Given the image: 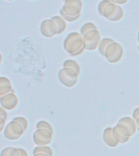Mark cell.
I'll return each mask as SVG.
<instances>
[{
    "instance_id": "15",
    "label": "cell",
    "mask_w": 139,
    "mask_h": 156,
    "mask_svg": "<svg viewBox=\"0 0 139 156\" xmlns=\"http://www.w3.org/2000/svg\"><path fill=\"white\" fill-rule=\"evenodd\" d=\"M113 42H115L114 40L112 38H109V37H104L103 39H102L101 41H100L99 46H98V51H99L100 54L104 56L107 46H109L110 44L113 43Z\"/></svg>"
},
{
    "instance_id": "35",
    "label": "cell",
    "mask_w": 139,
    "mask_h": 156,
    "mask_svg": "<svg viewBox=\"0 0 139 156\" xmlns=\"http://www.w3.org/2000/svg\"><path fill=\"white\" fill-rule=\"evenodd\" d=\"M137 49H138V51H139V45H138V47H137Z\"/></svg>"
},
{
    "instance_id": "1",
    "label": "cell",
    "mask_w": 139,
    "mask_h": 156,
    "mask_svg": "<svg viewBox=\"0 0 139 156\" xmlns=\"http://www.w3.org/2000/svg\"><path fill=\"white\" fill-rule=\"evenodd\" d=\"M63 49L69 55L77 53L84 49V40L81 34L73 32L66 37L63 43Z\"/></svg>"
},
{
    "instance_id": "34",
    "label": "cell",
    "mask_w": 139,
    "mask_h": 156,
    "mask_svg": "<svg viewBox=\"0 0 139 156\" xmlns=\"http://www.w3.org/2000/svg\"><path fill=\"white\" fill-rule=\"evenodd\" d=\"M137 40H138L139 41V32H138V34H137Z\"/></svg>"
},
{
    "instance_id": "32",
    "label": "cell",
    "mask_w": 139,
    "mask_h": 156,
    "mask_svg": "<svg viewBox=\"0 0 139 156\" xmlns=\"http://www.w3.org/2000/svg\"><path fill=\"white\" fill-rule=\"evenodd\" d=\"M136 124H137V131L139 132V118L136 119Z\"/></svg>"
},
{
    "instance_id": "28",
    "label": "cell",
    "mask_w": 139,
    "mask_h": 156,
    "mask_svg": "<svg viewBox=\"0 0 139 156\" xmlns=\"http://www.w3.org/2000/svg\"><path fill=\"white\" fill-rule=\"evenodd\" d=\"M10 156H20L19 149L12 147V151H11V153H10Z\"/></svg>"
},
{
    "instance_id": "31",
    "label": "cell",
    "mask_w": 139,
    "mask_h": 156,
    "mask_svg": "<svg viewBox=\"0 0 139 156\" xmlns=\"http://www.w3.org/2000/svg\"><path fill=\"white\" fill-rule=\"evenodd\" d=\"M18 149H19V151H20V156H28V154H27L25 150H24V149H22V148H18Z\"/></svg>"
},
{
    "instance_id": "27",
    "label": "cell",
    "mask_w": 139,
    "mask_h": 156,
    "mask_svg": "<svg viewBox=\"0 0 139 156\" xmlns=\"http://www.w3.org/2000/svg\"><path fill=\"white\" fill-rule=\"evenodd\" d=\"M0 117H2L5 120H7V113L6 112V110L4 108H2V107H0Z\"/></svg>"
},
{
    "instance_id": "2",
    "label": "cell",
    "mask_w": 139,
    "mask_h": 156,
    "mask_svg": "<svg viewBox=\"0 0 139 156\" xmlns=\"http://www.w3.org/2000/svg\"><path fill=\"white\" fill-rule=\"evenodd\" d=\"M78 75L72 68H63L59 72L58 78L64 86L72 88L77 83Z\"/></svg>"
},
{
    "instance_id": "16",
    "label": "cell",
    "mask_w": 139,
    "mask_h": 156,
    "mask_svg": "<svg viewBox=\"0 0 139 156\" xmlns=\"http://www.w3.org/2000/svg\"><path fill=\"white\" fill-rule=\"evenodd\" d=\"M112 134H113V136H114V138L116 139V141L117 142H119V144L126 143V142L129 141V139H130V137H127V136L122 135V134L118 131V129H116V126L113 128Z\"/></svg>"
},
{
    "instance_id": "29",
    "label": "cell",
    "mask_w": 139,
    "mask_h": 156,
    "mask_svg": "<svg viewBox=\"0 0 139 156\" xmlns=\"http://www.w3.org/2000/svg\"><path fill=\"white\" fill-rule=\"evenodd\" d=\"M112 3H114L116 5H121V4H124V3H126L127 0H110Z\"/></svg>"
},
{
    "instance_id": "4",
    "label": "cell",
    "mask_w": 139,
    "mask_h": 156,
    "mask_svg": "<svg viewBox=\"0 0 139 156\" xmlns=\"http://www.w3.org/2000/svg\"><path fill=\"white\" fill-rule=\"evenodd\" d=\"M24 132V128L18 122L12 120L7 124L4 129V136L8 140L15 141L19 139Z\"/></svg>"
},
{
    "instance_id": "5",
    "label": "cell",
    "mask_w": 139,
    "mask_h": 156,
    "mask_svg": "<svg viewBox=\"0 0 139 156\" xmlns=\"http://www.w3.org/2000/svg\"><path fill=\"white\" fill-rule=\"evenodd\" d=\"M84 48L87 51H94L98 47L101 41V36L97 30H91L83 36Z\"/></svg>"
},
{
    "instance_id": "25",
    "label": "cell",
    "mask_w": 139,
    "mask_h": 156,
    "mask_svg": "<svg viewBox=\"0 0 139 156\" xmlns=\"http://www.w3.org/2000/svg\"><path fill=\"white\" fill-rule=\"evenodd\" d=\"M12 149V147H7V148H4L3 150H2L0 156H10V153H11Z\"/></svg>"
},
{
    "instance_id": "19",
    "label": "cell",
    "mask_w": 139,
    "mask_h": 156,
    "mask_svg": "<svg viewBox=\"0 0 139 156\" xmlns=\"http://www.w3.org/2000/svg\"><path fill=\"white\" fill-rule=\"evenodd\" d=\"M91 30H97V27L93 23H85L81 26L80 30V34H81V36H84L85 34H86L88 32L91 31Z\"/></svg>"
},
{
    "instance_id": "12",
    "label": "cell",
    "mask_w": 139,
    "mask_h": 156,
    "mask_svg": "<svg viewBox=\"0 0 139 156\" xmlns=\"http://www.w3.org/2000/svg\"><path fill=\"white\" fill-rule=\"evenodd\" d=\"M112 130H113V128H107L105 129L103 134H102V139L107 146L114 148L118 146L119 142H117L116 139L114 138L113 134H112Z\"/></svg>"
},
{
    "instance_id": "30",
    "label": "cell",
    "mask_w": 139,
    "mask_h": 156,
    "mask_svg": "<svg viewBox=\"0 0 139 156\" xmlns=\"http://www.w3.org/2000/svg\"><path fill=\"white\" fill-rule=\"evenodd\" d=\"M137 118H139V107L135 108L134 112H133V119H134L136 120Z\"/></svg>"
},
{
    "instance_id": "17",
    "label": "cell",
    "mask_w": 139,
    "mask_h": 156,
    "mask_svg": "<svg viewBox=\"0 0 139 156\" xmlns=\"http://www.w3.org/2000/svg\"><path fill=\"white\" fill-rule=\"evenodd\" d=\"M46 154L49 156H53V151L51 147L46 146H37L33 151V154Z\"/></svg>"
},
{
    "instance_id": "33",
    "label": "cell",
    "mask_w": 139,
    "mask_h": 156,
    "mask_svg": "<svg viewBox=\"0 0 139 156\" xmlns=\"http://www.w3.org/2000/svg\"><path fill=\"white\" fill-rule=\"evenodd\" d=\"M34 156H49L46 154H34Z\"/></svg>"
},
{
    "instance_id": "3",
    "label": "cell",
    "mask_w": 139,
    "mask_h": 156,
    "mask_svg": "<svg viewBox=\"0 0 139 156\" xmlns=\"http://www.w3.org/2000/svg\"><path fill=\"white\" fill-rule=\"evenodd\" d=\"M124 55V49L118 42H113L107 46L104 57L109 63H116L119 62Z\"/></svg>"
},
{
    "instance_id": "8",
    "label": "cell",
    "mask_w": 139,
    "mask_h": 156,
    "mask_svg": "<svg viewBox=\"0 0 139 156\" xmlns=\"http://www.w3.org/2000/svg\"><path fill=\"white\" fill-rule=\"evenodd\" d=\"M62 9L68 16H80L82 9V2L80 0H67L64 2Z\"/></svg>"
},
{
    "instance_id": "11",
    "label": "cell",
    "mask_w": 139,
    "mask_h": 156,
    "mask_svg": "<svg viewBox=\"0 0 139 156\" xmlns=\"http://www.w3.org/2000/svg\"><path fill=\"white\" fill-rule=\"evenodd\" d=\"M118 124H121V125H124V126L126 127L127 129L129 130L132 136H134L137 130V129L136 120L134 119H133V118H130V117L129 116L121 118V119L118 121Z\"/></svg>"
},
{
    "instance_id": "9",
    "label": "cell",
    "mask_w": 139,
    "mask_h": 156,
    "mask_svg": "<svg viewBox=\"0 0 139 156\" xmlns=\"http://www.w3.org/2000/svg\"><path fill=\"white\" fill-rule=\"evenodd\" d=\"M41 34L46 37H53L58 34V28L51 19L44 20L40 26Z\"/></svg>"
},
{
    "instance_id": "21",
    "label": "cell",
    "mask_w": 139,
    "mask_h": 156,
    "mask_svg": "<svg viewBox=\"0 0 139 156\" xmlns=\"http://www.w3.org/2000/svg\"><path fill=\"white\" fill-rule=\"evenodd\" d=\"M111 3V1L110 0H102L98 3V12L101 16H103V12H104V10L106 9V7L108 6V5Z\"/></svg>"
},
{
    "instance_id": "7",
    "label": "cell",
    "mask_w": 139,
    "mask_h": 156,
    "mask_svg": "<svg viewBox=\"0 0 139 156\" xmlns=\"http://www.w3.org/2000/svg\"><path fill=\"white\" fill-rule=\"evenodd\" d=\"M53 133L46 129H37L33 135L34 142L37 146H46L52 141Z\"/></svg>"
},
{
    "instance_id": "10",
    "label": "cell",
    "mask_w": 139,
    "mask_h": 156,
    "mask_svg": "<svg viewBox=\"0 0 139 156\" xmlns=\"http://www.w3.org/2000/svg\"><path fill=\"white\" fill-rule=\"evenodd\" d=\"M0 104L5 110L11 111L17 106L18 98L15 94H7L2 97H0Z\"/></svg>"
},
{
    "instance_id": "23",
    "label": "cell",
    "mask_w": 139,
    "mask_h": 156,
    "mask_svg": "<svg viewBox=\"0 0 139 156\" xmlns=\"http://www.w3.org/2000/svg\"><path fill=\"white\" fill-rule=\"evenodd\" d=\"M59 14H60V16L63 18L65 21H69V22H73V21H76L77 20L79 19V17H80V16H75V17H71V16H67V15L64 13V12L63 11V9L61 8L60 10H59Z\"/></svg>"
},
{
    "instance_id": "24",
    "label": "cell",
    "mask_w": 139,
    "mask_h": 156,
    "mask_svg": "<svg viewBox=\"0 0 139 156\" xmlns=\"http://www.w3.org/2000/svg\"><path fill=\"white\" fill-rule=\"evenodd\" d=\"M13 120L18 122L19 124H21L24 130H26L27 128H28V121H27V119L25 118H24V117H15Z\"/></svg>"
},
{
    "instance_id": "20",
    "label": "cell",
    "mask_w": 139,
    "mask_h": 156,
    "mask_svg": "<svg viewBox=\"0 0 139 156\" xmlns=\"http://www.w3.org/2000/svg\"><path fill=\"white\" fill-rule=\"evenodd\" d=\"M37 129H46V130H49L50 132H51L53 133V129H52V126L51 124H49L48 122L44 121V120H41V121L37 122V124L36 125Z\"/></svg>"
},
{
    "instance_id": "14",
    "label": "cell",
    "mask_w": 139,
    "mask_h": 156,
    "mask_svg": "<svg viewBox=\"0 0 139 156\" xmlns=\"http://www.w3.org/2000/svg\"><path fill=\"white\" fill-rule=\"evenodd\" d=\"M51 20H53L55 23L57 25V28H58V34H63V32L65 31L66 27H67V24H66V21L62 18V17L59 16H53L51 18Z\"/></svg>"
},
{
    "instance_id": "22",
    "label": "cell",
    "mask_w": 139,
    "mask_h": 156,
    "mask_svg": "<svg viewBox=\"0 0 139 156\" xmlns=\"http://www.w3.org/2000/svg\"><path fill=\"white\" fill-rule=\"evenodd\" d=\"M116 129H118V131H119V133L122 134V135H124V136H127V137H131L132 136V135H131V133H130L129 130L127 129L125 126H124V125H121V124H117L116 125Z\"/></svg>"
},
{
    "instance_id": "13",
    "label": "cell",
    "mask_w": 139,
    "mask_h": 156,
    "mask_svg": "<svg viewBox=\"0 0 139 156\" xmlns=\"http://www.w3.org/2000/svg\"><path fill=\"white\" fill-rule=\"evenodd\" d=\"M13 90L12 87V83L7 77H0V97H2L7 94H11Z\"/></svg>"
},
{
    "instance_id": "18",
    "label": "cell",
    "mask_w": 139,
    "mask_h": 156,
    "mask_svg": "<svg viewBox=\"0 0 139 156\" xmlns=\"http://www.w3.org/2000/svg\"><path fill=\"white\" fill-rule=\"evenodd\" d=\"M63 68H72L73 70L75 71L76 73L80 74V66L78 64L76 61L72 60V59H68V60H65L63 63Z\"/></svg>"
},
{
    "instance_id": "26",
    "label": "cell",
    "mask_w": 139,
    "mask_h": 156,
    "mask_svg": "<svg viewBox=\"0 0 139 156\" xmlns=\"http://www.w3.org/2000/svg\"><path fill=\"white\" fill-rule=\"evenodd\" d=\"M6 126V120L2 117H0V132L4 131Z\"/></svg>"
},
{
    "instance_id": "6",
    "label": "cell",
    "mask_w": 139,
    "mask_h": 156,
    "mask_svg": "<svg viewBox=\"0 0 139 156\" xmlns=\"http://www.w3.org/2000/svg\"><path fill=\"white\" fill-rule=\"evenodd\" d=\"M102 16H104L110 21H119L124 16V11L120 6L114 4L111 2L104 10Z\"/></svg>"
}]
</instances>
